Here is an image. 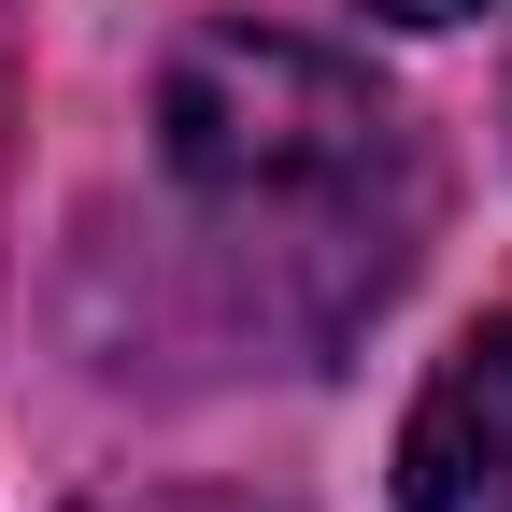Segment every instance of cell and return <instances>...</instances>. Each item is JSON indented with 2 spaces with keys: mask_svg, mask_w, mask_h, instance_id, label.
I'll use <instances>...</instances> for the list:
<instances>
[{
  "mask_svg": "<svg viewBox=\"0 0 512 512\" xmlns=\"http://www.w3.org/2000/svg\"><path fill=\"white\" fill-rule=\"evenodd\" d=\"M399 498L413 512H512V313L427 370V399L399 427Z\"/></svg>",
  "mask_w": 512,
  "mask_h": 512,
  "instance_id": "2",
  "label": "cell"
},
{
  "mask_svg": "<svg viewBox=\"0 0 512 512\" xmlns=\"http://www.w3.org/2000/svg\"><path fill=\"white\" fill-rule=\"evenodd\" d=\"M157 171L242 342L342 356L427 242V157L356 57L285 29H185L157 72Z\"/></svg>",
  "mask_w": 512,
  "mask_h": 512,
  "instance_id": "1",
  "label": "cell"
},
{
  "mask_svg": "<svg viewBox=\"0 0 512 512\" xmlns=\"http://www.w3.org/2000/svg\"><path fill=\"white\" fill-rule=\"evenodd\" d=\"M370 15H399V29H456V15H484V0H370Z\"/></svg>",
  "mask_w": 512,
  "mask_h": 512,
  "instance_id": "4",
  "label": "cell"
},
{
  "mask_svg": "<svg viewBox=\"0 0 512 512\" xmlns=\"http://www.w3.org/2000/svg\"><path fill=\"white\" fill-rule=\"evenodd\" d=\"M86 512H256V498H214V484H143V498H86Z\"/></svg>",
  "mask_w": 512,
  "mask_h": 512,
  "instance_id": "3",
  "label": "cell"
}]
</instances>
